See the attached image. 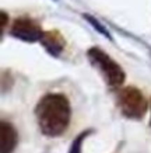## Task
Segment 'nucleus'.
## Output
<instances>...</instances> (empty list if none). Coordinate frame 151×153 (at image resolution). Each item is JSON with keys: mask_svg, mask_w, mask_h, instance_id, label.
I'll list each match as a JSON object with an SVG mask.
<instances>
[{"mask_svg": "<svg viewBox=\"0 0 151 153\" xmlns=\"http://www.w3.org/2000/svg\"><path fill=\"white\" fill-rule=\"evenodd\" d=\"M42 34H43V31H42L39 23L37 20L28 17V16L17 17L10 27V35L11 37L23 42H28V44L39 42Z\"/></svg>", "mask_w": 151, "mask_h": 153, "instance_id": "20e7f679", "label": "nucleus"}, {"mask_svg": "<svg viewBox=\"0 0 151 153\" xmlns=\"http://www.w3.org/2000/svg\"><path fill=\"white\" fill-rule=\"evenodd\" d=\"M85 55L90 65L101 74V77L110 90H118L122 87V84L126 80V73L123 68L109 53H106L99 47H91L87 49Z\"/></svg>", "mask_w": 151, "mask_h": 153, "instance_id": "f03ea898", "label": "nucleus"}, {"mask_svg": "<svg viewBox=\"0 0 151 153\" xmlns=\"http://www.w3.org/2000/svg\"><path fill=\"white\" fill-rule=\"evenodd\" d=\"M116 105L120 114L132 121H141L148 110V102L141 90L134 86L119 88L116 93Z\"/></svg>", "mask_w": 151, "mask_h": 153, "instance_id": "7ed1b4c3", "label": "nucleus"}, {"mask_svg": "<svg viewBox=\"0 0 151 153\" xmlns=\"http://www.w3.org/2000/svg\"><path fill=\"white\" fill-rule=\"evenodd\" d=\"M39 44L52 58H60V55L64 52L66 45H67L63 34L60 33L59 30H56V28L43 31Z\"/></svg>", "mask_w": 151, "mask_h": 153, "instance_id": "39448f33", "label": "nucleus"}, {"mask_svg": "<svg viewBox=\"0 0 151 153\" xmlns=\"http://www.w3.org/2000/svg\"><path fill=\"white\" fill-rule=\"evenodd\" d=\"M38 128L48 138H57L67 131L71 121V104L63 93H48L34 110Z\"/></svg>", "mask_w": 151, "mask_h": 153, "instance_id": "f257e3e1", "label": "nucleus"}, {"mask_svg": "<svg viewBox=\"0 0 151 153\" xmlns=\"http://www.w3.org/2000/svg\"><path fill=\"white\" fill-rule=\"evenodd\" d=\"M150 128H151V117H150Z\"/></svg>", "mask_w": 151, "mask_h": 153, "instance_id": "9d476101", "label": "nucleus"}, {"mask_svg": "<svg viewBox=\"0 0 151 153\" xmlns=\"http://www.w3.org/2000/svg\"><path fill=\"white\" fill-rule=\"evenodd\" d=\"M53 1H59V0H53Z\"/></svg>", "mask_w": 151, "mask_h": 153, "instance_id": "9b49d317", "label": "nucleus"}, {"mask_svg": "<svg viewBox=\"0 0 151 153\" xmlns=\"http://www.w3.org/2000/svg\"><path fill=\"white\" fill-rule=\"evenodd\" d=\"M18 145V132L13 124L0 122V153H14Z\"/></svg>", "mask_w": 151, "mask_h": 153, "instance_id": "423d86ee", "label": "nucleus"}, {"mask_svg": "<svg viewBox=\"0 0 151 153\" xmlns=\"http://www.w3.org/2000/svg\"><path fill=\"white\" fill-rule=\"evenodd\" d=\"M0 17H1V35L4 34V30H6V25L9 24V16H7V13L6 11H1L0 13Z\"/></svg>", "mask_w": 151, "mask_h": 153, "instance_id": "1a4fd4ad", "label": "nucleus"}, {"mask_svg": "<svg viewBox=\"0 0 151 153\" xmlns=\"http://www.w3.org/2000/svg\"><path fill=\"white\" fill-rule=\"evenodd\" d=\"M82 19L85 20V21H87V23L90 24L94 30H95L96 33H99L101 35H104L105 38H108L109 41H112V39H113V38H112V35H110V33L106 30L105 24H102L99 20L95 19L94 16H91V14H88V13H84V14H82Z\"/></svg>", "mask_w": 151, "mask_h": 153, "instance_id": "6e6552de", "label": "nucleus"}, {"mask_svg": "<svg viewBox=\"0 0 151 153\" xmlns=\"http://www.w3.org/2000/svg\"><path fill=\"white\" fill-rule=\"evenodd\" d=\"M94 132H95V131L92 129V128H88V129L80 132V134L73 139L71 145H70L69 153H82V145H84V142H85V139H87L88 136L92 135Z\"/></svg>", "mask_w": 151, "mask_h": 153, "instance_id": "0eeeda50", "label": "nucleus"}]
</instances>
